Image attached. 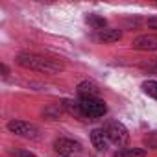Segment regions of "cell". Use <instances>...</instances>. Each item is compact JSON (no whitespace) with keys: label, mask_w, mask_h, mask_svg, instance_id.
<instances>
[{"label":"cell","mask_w":157,"mask_h":157,"mask_svg":"<svg viewBox=\"0 0 157 157\" xmlns=\"http://www.w3.org/2000/svg\"><path fill=\"white\" fill-rule=\"evenodd\" d=\"M78 105L85 118H100L107 113V105L100 98H80Z\"/></svg>","instance_id":"3957f363"},{"label":"cell","mask_w":157,"mask_h":157,"mask_svg":"<svg viewBox=\"0 0 157 157\" xmlns=\"http://www.w3.org/2000/svg\"><path fill=\"white\" fill-rule=\"evenodd\" d=\"M85 21H87V24H89V26H93V28H94V30H98V32L105 30V19H104V17H100V15H89Z\"/></svg>","instance_id":"8fae6325"},{"label":"cell","mask_w":157,"mask_h":157,"mask_svg":"<svg viewBox=\"0 0 157 157\" xmlns=\"http://www.w3.org/2000/svg\"><path fill=\"white\" fill-rule=\"evenodd\" d=\"M142 91H144L148 96H151V98L157 100V82H153V80L144 82V83H142Z\"/></svg>","instance_id":"7c38bea8"},{"label":"cell","mask_w":157,"mask_h":157,"mask_svg":"<svg viewBox=\"0 0 157 157\" xmlns=\"http://www.w3.org/2000/svg\"><path fill=\"white\" fill-rule=\"evenodd\" d=\"M17 63L24 68L30 70H37V72H44V74H57L63 70V63L46 56H39V54H32V52H24L17 56Z\"/></svg>","instance_id":"6da1fadb"},{"label":"cell","mask_w":157,"mask_h":157,"mask_svg":"<svg viewBox=\"0 0 157 157\" xmlns=\"http://www.w3.org/2000/svg\"><path fill=\"white\" fill-rule=\"evenodd\" d=\"M0 68H2V72H4V76H8V67H6V65H2V67H0Z\"/></svg>","instance_id":"2e32d148"},{"label":"cell","mask_w":157,"mask_h":157,"mask_svg":"<svg viewBox=\"0 0 157 157\" xmlns=\"http://www.w3.org/2000/svg\"><path fill=\"white\" fill-rule=\"evenodd\" d=\"M96 39L102 43H117L122 39V32L120 30H102L96 33Z\"/></svg>","instance_id":"9c48e42d"},{"label":"cell","mask_w":157,"mask_h":157,"mask_svg":"<svg viewBox=\"0 0 157 157\" xmlns=\"http://www.w3.org/2000/svg\"><path fill=\"white\" fill-rule=\"evenodd\" d=\"M151 30H157V17H151V19H148V22H146Z\"/></svg>","instance_id":"9a60e30c"},{"label":"cell","mask_w":157,"mask_h":157,"mask_svg":"<svg viewBox=\"0 0 157 157\" xmlns=\"http://www.w3.org/2000/svg\"><path fill=\"white\" fill-rule=\"evenodd\" d=\"M91 142H93V146L98 151H105L107 150V144H109V139L104 133V129H93L91 131Z\"/></svg>","instance_id":"52a82bcc"},{"label":"cell","mask_w":157,"mask_h":157,"mask_svg":"<svg viewBox=\"0 0 157 157\" xmlns=\"http://www.w3.org/2000/svg\"><path fill=\"white\" fill-rule=\"evenodd\" d=\"M104 133L107 135L109 142H113L115 146H126L129 142V133L126 126L118 120H107L104 124Z\"/></svg>","instance_id":"7a4b0ae2"},{"label":"cell","mask_w":157,"mask_h":157,"mask_svg":"<svg viewBox=\"0 0 157 157\" xmlns=\"http://www.w3.org/2000/svg\"><path fill=\"white\" fill-rule=\"evenodd\" d=\"M133 48L135 50H144V52H157V33H144L133 39Z\"/></svg>","instance_id":"8992f818"},{"label":"cell","mask_w":157,"mask_h":157,"mask_svg":"<svg viewBox=\"0 0 157 157\" xmlns=\"http://www.w3.org/2000/svg\"><path fill=\"white\" fill-rule=\"evenodd\" d=\"M113 157H146V150L142 148H122L115 151Z\"/></svg>","instance_id":"30bf717a"},{"label":"cell","mask_w":157,"mask_h":157,"mask_svg":"<svg viewBox=\"0 0 157 157\" xmlns=\"http://www.w3.org/2000/svg\"><path fill=\"white\" fill-rule=\"evenodd\" d=\"M11 157H37V155H33L32 151H26V150H15V151H11Z\"/></svg>","instance_id":"5bb4252c"},{"label":"cell","mask_w":157,"mask_h":157,"mask_svg":"<svg viewBox=\"0 0 157 157\" xmlns=\"http://www.w3.org/2000/svg\"><path fill=\"white\" fill-rule=\"evenodd\" d=\"M146 144H148L150 148H155V150H157V131H153V133H150V135L146 137Z\"/></svg>","instance_id":"4fadbf2b"},{"label":"cell","mask_w":157,"mask_h":157,"mask_svg":"<svg viewBox=\"0 0 157 157\" xmlns=\"http://www.w3.org/2000/svg\"><path fill=\"white\" fill-rule=\"evenodd\" d=\"M54 150L59 157H82L83 155V146L74 140V139H67L61 137L54 142Z\"/></svg>","instance_id":"277c9868"},{"label":"cell","mask_w":157,"mask_h":157,"mask_svg":"<svg viewBox=\"0 0 157 157\" xmlns=\"http://www.w3.org/2000/svg\"><path fill=\"white\" fill-rule=\"evenodd\" d=\"M98 93H100V89L93 82H82L78 85V94H80V98H98Z\"/></svg>","instance_id":"ba28073f"},{"label":"cell","mask_w":157,"mask_h":157,"mask_svg":"<svg viewBox=\"0 0 157 157\" xmlns=\"http://www.w3.org/2000/svg\"><path fill=\"white\" fill-rule=\"evenodd\" d=\"M8 129L19 137H26V139H37L39 131L35 126H32L30 122H24V120H11L8 122Z\"/></svg>","instance_id":"5b68a950"}]
</instances>
